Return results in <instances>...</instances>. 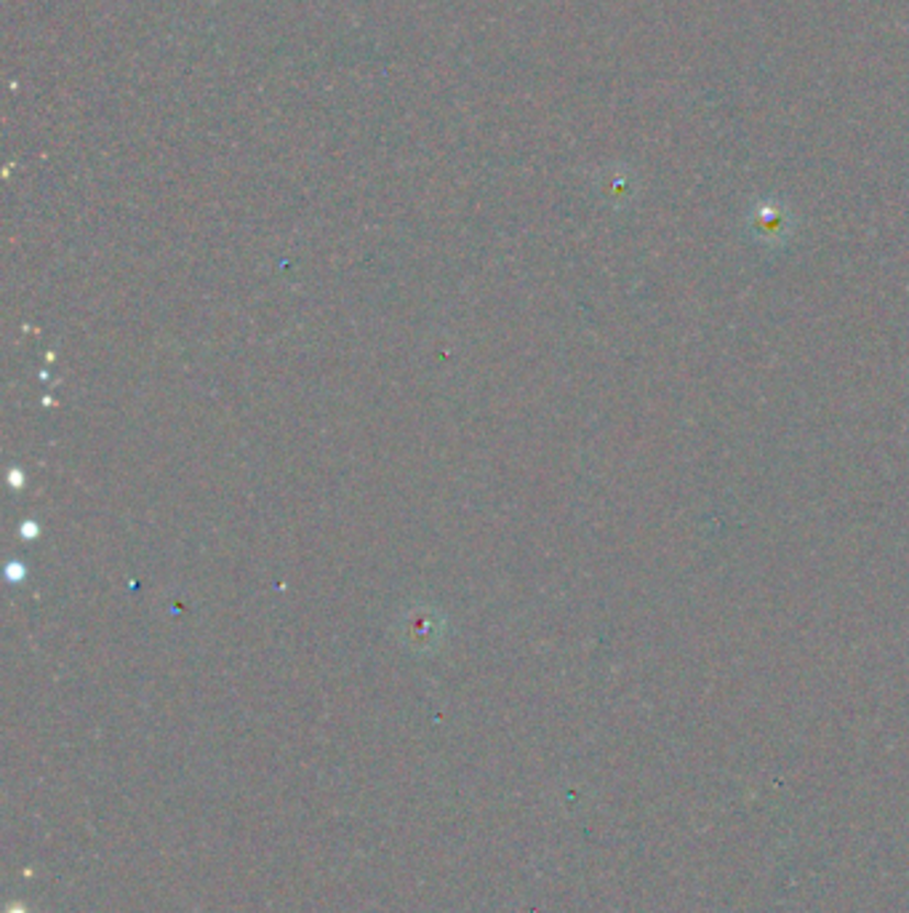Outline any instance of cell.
<instances>
[{
    "instance_id": "6da1fadb",
    "label": "cell",
    "mask_w": 909,
    "mask_h": 913,
    "mask_svg": "<svg viewBox=\"0 0 909 913\" xmlns=\"http://www.w3.org/2000/svg\"><path fill=\"white\" fill-rule=\"evenodd\" d=\"M757 228H761L763 233L776 235L781 228H785V215H781L776 206H763V209L757 211Z\"/></svg>"
}]
</instances>
